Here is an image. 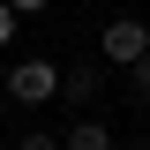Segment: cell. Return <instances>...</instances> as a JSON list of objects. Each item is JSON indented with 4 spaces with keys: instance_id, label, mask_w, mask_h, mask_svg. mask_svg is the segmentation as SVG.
Instances as JSON below:
<instances>
[{
    "instance_id": "5b68a950",
    "label": "cell",
    "mask_w": 150,
    "mask_h": 150,
    "mask_svg": "<svg viewBox=\"0 0 150 150\" xmlns=\"http://www.w3.org/2000/svg\"><path fill=\"white\" fill-rule=\"evenodd\" d=\"M15 150H68V143H60V135H53V128H30V135H23V143H15Z\"/></svg>"
},
{
    "instance_id": "7a4b0ae2",
    "label": "cell",
    "mask_w": 150,
    "mask_h": 150,
    "mask_svg": "<svg viewBox=\"0 0 150 150\" xmlns=\"http://www.w3.org/2000/svg\"><path fill=\"white\" fill-rule=\"evenodd\" d=\"M98 45H105L112 68H135V60L150 53V30H143V15H112L105 30H98Z\"/></svg>"
},
{
    "instance_id": "8992f818",
    "label": "cell",
    "mask_w": 150,
    "mask_h": 150,
    "mask_svg": "<svg viewBox=\"0 0 150 150\" xmlns=\"http://www.w3.org/2000/svg\"><path fill=\"white\" fill-rule=\"evenodd\" d=\"M128 75H135V98H143V105H150V53H143V60H135V68H128Z\"/></svg>"
},
{
    "instance_id": "52a82bcc",
    "label": "cell",
    "mask_w": 150,
    "mask_h": 150,
    "mask_svg": "<svg viewBox=\"0 0 150 150\" xmlns=\"http://www.w3.org/2000/svg\"><path fill=\"white\" fill-rule=\"evenodd\" d=\"M15 23H23V15H15V0H0V45L15 38Z\"/></svg>"
},
{
    "instance_id": "ba28073f",
    "label": "cell",
    "mask_w": 150,
    "mask_h": 150,
    "mask_svg": "<svg viewBox=\"0 0 150 150\" xmlns=\"http://www.w3.org/2000/svg\"><path fill=\"white\" fill-rule=\"evenodd\" d=\"M38 8H45V0H15V15H38Z\"/></svg>"
},
{
    "instance_id": "3957f363",
    "label": "cell",
    "mask_w": 150,
    "mask_h": 150,
    "mask_svg": "<svg viewBox=\"0 0 150 150\" xmlns=\"http://www.w3.org/2000/svg\"><path fill=\"white\" fill-rule=\"evenodd\" d=\"M60 143H68V150H112V128H105V120H90V112H83L75 128H60Z\"/></svg>"
},
{
    "instance_id": "277c9868",
    "label": "cell",
    "mask_w": 150,
    "mask_h": 150,
    "mask_svg": "<svg viewBox=\"0 0 150 150\" xmlns=\"http://www.w3.org/2000/svg\"><path fill=\"white\" fill-rule=\"evenodd\" d=\"M98 83H105V75H98V68H60V98H68V105H90V98H98Z\"/></svg>"
},
{
    "instance_id": "6da1fadb",
    "label": "cell",
    "mask_w": 150,
    "mask_h": 150,
    "mask_svg": "<svg viewBox=\"0 0 150 150\" xmlns=\"http://www.w3.org/2000/svg\"><path fill=\"white\" fill-rule=\"evenodd\" d=\"M8 98H15V105H53L60 98V68L53 60H15V68H8Z\"/></svg>"
}]
</instances>
